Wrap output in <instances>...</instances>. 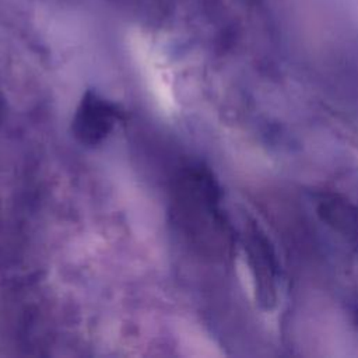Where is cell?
Segmentation results:
<instances>
[{
    "label": "cell",
    "instance_id": "cell-1",
    "mask_svg": "<svg viewBox=\"0 0 358 358\" xmlns=\"http://www.w3.org/2000/svg\"><path fill=\"white\" fill-rule=\"evenodd\" d=\"M119 106L102 95L87 92L83 95L80 105L71 122V130L76 138L85 145L102 143L120 120Z\"/></svg>",
    "mask_w": 358,
    "mask_h": 358
}]
</instances>
